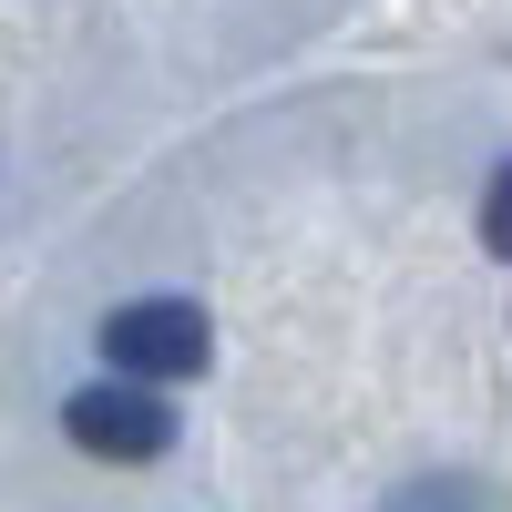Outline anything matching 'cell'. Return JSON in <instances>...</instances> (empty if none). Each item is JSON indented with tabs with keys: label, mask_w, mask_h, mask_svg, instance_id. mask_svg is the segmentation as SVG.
I'll use <instances>...</instances> for the list:
<instances>
[{
	"label": "cell",
	"mask_w": 512,
	"mask_h": 512,
	"mask_svg": "<svg viewBox=\"0 0 512 512\" xmlns=\"http://www.w3.org/2000/svg\"><path fill=\"white\" fill-rule=\"evenodd\" d=\"M205 349H216V328H205L195 297H134V308L103 318V359L123 379H154V390H164V379H195Z\"/></svg>",
	"instance_id": "obj_1"
},
{
	"label": "cell",
	"mask_w": 512,
	"mask_h": 512,
	"mask_svg": "<svg viewBox=\"0 0 512 512\" xmlns=\"http://www.w3.org/2000/svg\"><path fill=\"white\" fill-rule=\"evenodd\" d=\"M62 431L93 461H164L175 451V410L154 400V379H93L62 400Z\"/></svg>",
	"instance_id": "obj_2"
},
{
	"label": "cell",
	"mask_w": 512,
	"mask_h": 512,
	"mask_svg": "<svg viewBox=\"0 0 512 512\" xmlns=\"http://www.w3.org/2000/svg\"><path fill=\"white\" fill-rule=\"evenodd\" d=\"M390 512H492V492H482V482H461V472H431V482L390 492Z\"/></svg>",
	"instance_id": "obj_3"
},
{
	"label": "cell",
	"mask_w": 512,
	"mask_h": 512,
	"mask_svg": "<svg viewBox=\"0 0 512 512\" xmlns=\"http://www.w3.org/2000/svg\"><path fill=\"white\" fill-rule=\"evenodd\" d=\"M482 246H492V256H512V164H502L492 195H482Z\"/></svg>",
	"instance_id": "obj_4"
}]
</instances>
